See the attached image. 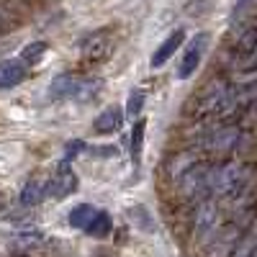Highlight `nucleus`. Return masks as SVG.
<instances>
[{"label":"nucleus","instance_id":"1","mask_svg":"<svg viewBox=\"0 0 257 257\" xmlns=\"http://www.w3.org/2000/svg\"><path fill=\"white\" fill-rule=\"evenodd\" d=\"M249 185V167L239 162H229L219 170H213V180H211V198H221V201H237Z\"/></svg>","mask_w":257,"mask_h":257},{"label":"nucleus","instance_id":"16","mask_svg":"<svg viewBox=\"0 0 257 257\" xmlns=\"http://www.w3.org/2000/svg\"><path fill=\"white\" fill-rule=\"evenodd\" d=\"M100 88L98 82H88V80H77V85H75V98L77 100H90L93 95H95V90Z\"/></svg>","mask_w":257,"mask_h":257},{"label":"nucleus","instance_id":"15","mask_svg":"<svg viewBox=\"0 0 257 257\" xmlns=\"http://www.w3.org/2000/svg\"><path fill=\"white\" fill-rule=\"evenodd\" d=\"M44 54H47V44L44 41H34V44L21 49V62H24L26 67H34V64H39L44 59Z\"/></svg>","mask_w":257,"mask_h":257},{"label":"nucleus","instance_id":"10","mask_svg":"<svg viewBox=\"0 0 257 257\" xmlns=\"http://www.w3.org/2000/svg\"><path fill=\"white\" fill-rule=\"evenodd\" d=\"M118 126H121V108L118 105H108L105 111H100L95 123H93V128L98 134H113Z\"/></svg>","mask_w":257,"mask_h":257},{"label":"nucleus","instance_id":"13","mask_svg":"<svg viewBox=\"0 0 257 257\" xmlns=\"http://www.w3.org/2000/svg\"><path fill=\"white\" fill-rule=\"evenodd\" d=\"M75 85H77V77H72L70 72H62L54 77L49 93H52V98H70L75 93Z\"/></svg>","mask_w":257,"mask_h":257},{"label":"nucleus","instance_id":"7","mask_svg":"<svg viewBox=\"0 0 257 257\" xmlns=\"http://www.w3.org/2000/svg\"><path fill=\"white\" fill-rule=\"evenodd\" d=\"M26 77V64L21 59H6L0 62V90L16 88L18 82H24Z\"/></svg>","mask_w":257,"mask_h":257},{"label":"nucleus","instance_id":"5","mask_svg":"<svg viewBox=\"0 0 257 257\" xmlns=\"http://www.w3.org/2000/svg\"><path fill=\"white\" fill-rule=\"evenodd\" d=\"M75 190H77V178L72 173V157L64 155L59 167H57V173H54V178L49 180V196L52 198H67V196H72Z\"/></svg>","mask_w":257,"mask_h":257},{"label":"nucleus","instance_id":"9","mask_svg":"<svg viewBox=\"0 0 257 257\" xmlns=\"http://www.w3.org/2000/svg\"><path fill=\"white\" fill-rule=\"evenodd\" d=\"M183 39H185V31H183V29H175L173 34H170L162 44H160V49L152 54V67H162V64L178 52V47L183 44Z\"/></svg>","mask_w":257,"mask_h":257},{"label":"nucleus","instance_id":"4","mask_svg":"<svg viewBox=\"0 0 257 257\" xmlns=\"http://www.w3.org/2000/svg\"><path fill=\"white\" fill-rule=\"evenodd\" d=\"M206 47H208V34H206V31L196 34V36L188 41L185 54H183V59H180V67H178V77H180V80H188L193 72L198 70V64H201V59H203V54H206Z\"/></svg>","mask_w":257,"mask_h":257},{"label":"nucleus","instance_id":"20","mask_svg":"<svg viewBox=\"0 0 257 257\" xmlns=\"http://www.w3.org/2000/svg\"><path fill=\"white\" fill-rule=\"evenodd\" d=\"M6 208V193H0V211Z\"/></svg>","mask_w":257,"mask_h":257},{"label":"nucleus","instance_id":"17","mask_svg":"<svg viewBox=\"0 0 257 257\" xmlns=\"http://www.w3.org/2000/svg\"><path fill=\"white\" fill-rule=\"evenodd\" d=\"M142 142H144V121L134 123V132H132V157L139 160L142 155Z\"/></svg>","mask_w":257,"mask_h":257},{"label":"nucleus","instance_id":"2","mask_svg":"<svg viewBox=\"0 0 257 257\" xmlns=\"http://www.w3.org/2000/svg\"><path fill=\"white\" fill-rule=\"evenodd\" d=\"M231 72L239 80H257V29L239 36L231 54Z\"/></svg>","mask_w":257,"mask_h":257},{"label":"nucleus","instance_id":"6","mask_svg":"<svg viewBox=\"0 0 257 257\" xmlns=\"http://www.w3.org/2000/svg\"><path fill=\"white\" fill-rule=\"evenodd\" d=\"M239 139H242V132L237 126H221L206 139V149L226 155V152H234V149L239 147Z\"/></svg>","mask_w":257,"mask_h":257},{"label":"nucleus","instance_id":"18","mask_svg":"<svg viewBox=\"0 0 257 257\" xmlns=\"http://www.w3.org/2000/svg\"><path fill=\"white\" fill-rule=\"evenodd\" d=\"M142 105H144V93L142 90H134L128 95V103H126V116H139L142 113Z\"/></svg>","mask_w":257,"mask_h":257},{"label":"nucleus","instance_id":"14","mask_svg":"<svg viewBox=\"0 0 257 257\" xmlns=\"http://www.w3.org/2000/svg\"><path fill=\"white\" fill-rule=\"evenodd\" d=\"M111 229H113V221H111V216L105 211H98L95 213V219L90 221V226L85 229L90 234V237H98V239H103V237H108L111 234Z\"/></svg>","mask_w":257,"mask_h":257},{"label":"nucleus","instance_id":"19","mask_svg":"<svg viewBox=\"0 0 257 257\" xmlns=\"http://www.w3.org/2000/svg\"><path fill=\"white\" fill-rule=\"evenodd\" d=\"M249 3H252V0H237V6H234V13H231V16H234V18H239V16L249 8Z\"/></svg>","mask_w":257,"mask_h":257},{"label":"nucleus","instance_id":"3","mask_svg":"<svg viewBox=\"0 0 257 257\" xmlns=\"http://www.w3.org/2000/svg\"><path fill=\"white\" fill-rule=\"evenodd\" d=\"M219 229V208L213 203V198L201 201L198 211H196V219H193V234H196L198 242L211 239Z\"/></svg>","mask_w":257,"mask_h":257},{"label":"nucleus","instance_id":"11","mask_svg":"<svg viewBox=\"0 0 257 257\" xmlns=\"http://www.w3.org/2000/svg\"><path fill=\"white\" fill-rule=\"evenodd\" d=\"M105 47H108V36H105L103 31H95V34H90L88 39L80 44V49H82V54L88 57V59H100L103 54H105Z\"/></svg>","mask_w":257,"mask_h":257},{"label":"nucleus","instance_id":"12","mask_svg":"<svg viewBox=\"0 0 257 257\" xmlns=\"http://www.w3.org/2000/svg\"><path fill=\"white\" fill-rule=\"evenodd\" d=\"M95 213H98V208L93 206V203H80V206H75L72 208V213H70V224L75 226V229H88L90 226V221L95 219Z\"/></svg>","mask_w":257,"mask_h":257},{"label":"nucleus","instance_id":"8","mask_svg":"<svg viewBox=\"0 0 257 257\" xmlns=\"http://www.w3.org/2000/svg\"><path fill=\"white\" fill-rule=\"evenodd\" d=\"M44 196H49V180L44 183L41 178H29L21 188V206H36L44 201Z\"/></svg>","mask_w":257,"mask_h":257}]
</instances>
